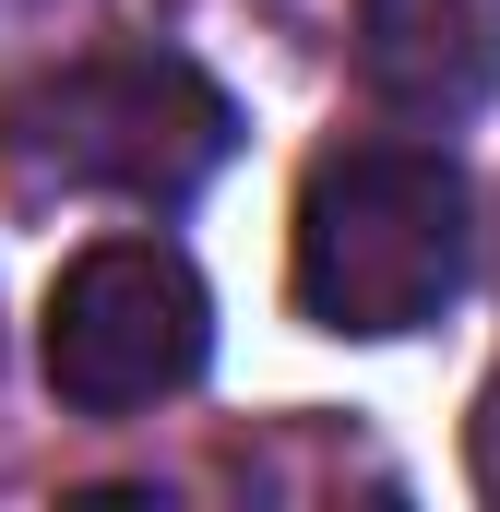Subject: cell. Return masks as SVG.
Listing matches in <instances>:
<instances>
[{
	"instance_id": "cell-2",
	"label": "cell",
	"mask_w": 500,
	"mask_h": 512,
	"mask_svg": "<svg viewBox=\"0 0 500 512\" xmlns=\"http://www.w3.org/2000/svg\"><path fill=\"white\" fill-rule=\"evenodd\" d=\"M239 155V108L179 48H84L0 108V167L36 203H191Z\"/></svg>"
},
{
	"instance_id": "cell-1",
	"label": "cell",
	"mask_w": 500,
	"mask_h": 512,
	"mask_svg": "<svg viewBox=\"0 0 500 512\" xmlns=\"http://www.w3.org/2000/svg\"><path fill=\"white\" fill-rule=\"evenodd\" d=\"M477 191L441 143H334L298 179L286 286L322 334H417L465 298Z\"/></svg>"
},
{
	"instance_id": "cell-3",
	"label": "cell",
	"mask_w": 500,
	"mask_h": 512,
	"mask_svg": "<svg viewBox=\"0 0 500 512\" xmlns=\"http://www.w3.org/2000/svg\"><path fill=\"white\" fill-rule=\"evenodd\" d=\"M203 358H215V298H203L191 251L96 239L60 262L48 322H36V370L72 417H143V405L203 382Z\"/></svg>"
},
{
	"instance_id": "cell-4",
	"label": "cell",
	"mask_w": 500,
	"mask_h": 512,
	"mask_svg": "<svg viewBox=\"0 0 500 512\" xmlns=\"http://www.w3.org/2000/svg\"><path fill=\"white\" fill-rule=\"evenodd\" d=\"M358 84L405 120H477L500 96V0H358Z\"/></svg>"
},
{
	"instance_id": "cell-5",
	"label": "cell",
	"mask_w": 500,
	"mask_h": 512,
	"mask_svg": "<svg viewBox=\"0 0 500 512\" xmlns=\"http://www.w3.org/2000/svg\"><path fill=\"white\" fill-rule=\"evenodd\" d=\"M465 477L500 501V370H489V393H477V417H465Z\"/></svg>"
}]
</instances>
